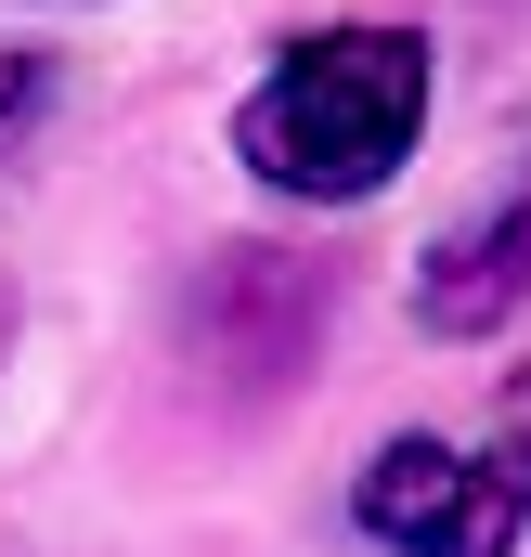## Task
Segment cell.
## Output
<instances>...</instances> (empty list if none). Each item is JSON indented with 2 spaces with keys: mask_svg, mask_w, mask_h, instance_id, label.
<instances>
[{
  "mask_svg": "<svg viewBox=\"0 0 531 557\" xmlns=\"http://www.w3.org/2000/svg\"><path fill=\"white\" fill-rule=\"evenodd\" d=\"M415 131H428V39L415 26H311L234 104V156L272 195H311V208L376 195L415 156Z\"/></svg>",
  "mask_w": 531,
  "mask_h": 557,
  "instance_id": "obj_1",
  "label": "cell"
},
{
  "mask_svg": "<svg viewBox=\"0 0 531 557\" xmlns=\"http://www.w3.org/2000/svg\"><path fill=\"white\" fill-rule=\"evenodd\" d=\"M350 519L390 557H506L531 519V467L519 454H467V441H390L350 480Z\"/></svg>",
  "mask_w": 531,
  "mask_h": 557,
  "instance_id": "obj_2",
  "label": "cell"
},
{
  "mask_svg": "<svg viewBox=\"0 0 531 557\" xmlns=\"http://www.w3.org/2000/svg\"><path fill=\"white\" fill-rule=\"evenodd\" d=\"M519 298H531V169H519L506 208H480L467 234L428 247V273H415V324H428V337H493Z\"/></svg>",
  "mask_w": 531,
  "mask_h": 557,
  "instance_id": "obj_3",
  "label": "cell"
},
{
  "mask_svg": "<svg viewBox=\"0 0 531 557\" xmlns=\"http://www.w3.org/2000/svg\"><path fill=\"white\" fill-rule=\"evenodd\" d=\"M26 104H39V65H26V52H13V39H0V131H13V117H26Z\"/></svg>",
  "mask_w": 531,
  "mask_h": 557,
  "instance_id": "obj_4",
  "label": "cell"
},
{
  "mask_svg": "<svg viewBox=\"0 0 531 557\" xmlns=\"http://www.w3.org/2000/svg\"><path fill=\"white\" fill-rule=\"evenodd\" d=\"M0 350H13V273H0Z\"/></svg>",
  "mask_w": 531,
  "mask_h": 557,
  "instance_id": "obj_5",
  "label": "cell"
}]
</instances>
